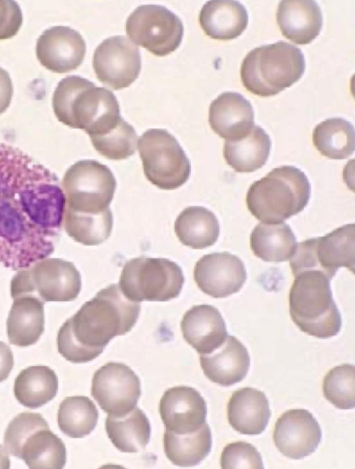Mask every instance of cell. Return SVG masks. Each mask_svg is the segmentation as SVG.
<instances>
[{"mask_svg":"<svg viewBox=\"0 0 355 469\" xmlns=\"http://www.w3.org/2000/svg\"><path fill=\"white\" fill-rule=\"evenodd\" d=\"M65 205L54 173L19 149L0 144V263L17 271L48 258Z\"/></svg>","mask_w":355,"mask_h":469,"instance_id":"1","label":"cell"},{"mask_svg":"<svg viewBox=\"0 0 355 469\" xmlns=\"http://www.w3.org/2000/svg\"><path fill=\"white\" fill-rule=\"evenodd\" d=\"M140 309V304L126 298L118 284L107 286L60 328L57 336L59 353L74 363L95 359L114 337L132 329Z\"/></svg>","mask_w":355,"mask_h":469,"instance_id":"2","label":"cell"},{"mask_svg":"<svg viewBox=\"0 0 355 469\" xmlns=\"http://www.w3.org/2000/svg\"><path fill=\"white\" fill-rule=\"evenodd\" d=\"M52 106L60 122L84 130L90 139L109 133L123 119L118 101L110 90L76 75L58 83Z\"/></svg>","mask_w":355,"mask_h":469,"instance_id":"3","label":"cell"},{"mask_svg":"<svg viewBox=\"0 0 355 469\" xmlns=\"http://www.w3.org/2000/svg\"><path fill=\"white\" fill-rule=\"evenodd\" d=\"M310 194L311 186L305 174L294 166L283 165L250 186L246 204L261 222L277 224L303 211Z\"/></svg>","mask_w":355,"mask_h":469,"instance_id":"4","label":"cell"},{"mask_svg":"<svg viewBox=\"0 0 355 469\" xmlns=\"http://www.w3.org/2000/svg\"><path fill=\"white\" fill-rule=\"evenodd\" d=\"M294 277L288 297L293 322L302 331L318 338L336 336L342 318L333 299L331 279L318 270L304 271Z\"/></svg>","mask_w":355,"mask_h":469,"instance_id":"5","label":"cell"},{"mask_svg":"<svg viewBox=\"0 0 355 469\" xmlns=\"http://www.w3.org/2000/svg\"><path fill=\"white\" fill-rule=\"evenodd\" d=\"M305 70L302 50L284 41L251 50L241 66L244 87L261 97L279 94L297 82Z\"/></svg>","mask_w":355,"mask_h":469,"instance_id":"6","label":"cell"},{"mask_svg":"<svg viewBox=\"0 0 355 469\" xmlns=\"http://www.w3.org/2000/svg\"><path fill=\"white\" fill-rule=\"evenodd\" d=\"M4 447L11 455L22 459L30 468H63L66 447L40 413L24 412L8 424Z\"/></svg>","mask_w":355,"mask_h":469,"instance_id":"7","label":"cell"},{"mask_svg":"<svg viewBox=\"0 0 355 469\" xmlns=\"http://www.w3.org/2000/svg\"><path fill=\"white\" fill-rule=\"evenodd\" d=\"M184 281L182 270L175 262L141 256L123 265L119 287L132 302H166L180 295Z\"/></svg>","mask_w":355,"mask_h":469,"instance_id":"8","label":"cell"},{"mask_svg":"<svg viewBox=\"0 0 355 469\" xmlns=\"http://www.w3.org/2000/svg\"><path fill=\"white\" fill-rule=\"evenodd\" d=\"M116 188L110 169L94 160H82L65 172L62 188L65 211L86 215H98L109 211Z\"/></svg>","mask_w":355,"mask_h":469,"instance_id":"9","label":"cell"},{"mask_svg":"<svg viewBox=\"0 0 355 469\" xmlns=\"http://www.w3.org/2000/svg\"><path fill=\"white\" fill-rule=\"evenodd\" d=\"M81 289L80 272L71 262L46 258L18 270L10 281L12 299L30 295L46 302H71Z\"/></svg>","mask_w":355,"mask_h":469,"instance_id":"10","label":"cell"},{"mask_svg":"<svg viewBox=\"0 0 355 469\" xmlns=\"http://www.w3.org/2000/svg\"><path fill=\"white\" fill-rule=\"evenodd\" d=\"M144 174L162 190H174L184 184L191 174V164L177 139L162 129L145 131L138 140Z\"/></svg>","mask_w":355,"mask_h":469,"instance_id":"11","label":"cell"},{"mask_svg":"<svg viewBox=\"0 0 355 469\" xmlns=\"http://www.w3.org/2000/svg\"><path fill=\"white\" fill-rule=\"evenodd\" d=\"M354 224L338 227L322 237L297 243L290 258L293 276L308 270L323 272L330 279L340 267L354 272L355 248Z\"/></svg>","mask_w":355,"mask_h":469,"instance_id":"12","label":"cell"},{"mask_svg":"<svg viewBox=\"0 0 355 469\" xmlns=\"http://www.w3.org/2000/svg\"><path fill=\"white\" fill-rule=\"evenodd\" d=\"M125 30L134 43L158 56L177 49L184 34L181 19L166 7L156 4L137 7L128 17Z\"/></svg>","mask_w":355,"mask_h":469,"instance_id":"13","label":"cell"},{"mask_svg":"<svg viewBox=\"0 0 355 469\" xmlns=\"http://www.w3.org/2000/svg\"><path fill=\"white\" fill-rule=\"evenodd\" d=\"M141 393L139 377L123 363L109 362L94 375L91 394L110 415L120 416L130 412L136 407Z\"/></svg>","mask_w":355,"mask_h":469,"instance_id":"14","label":"cell"},{"mask_svg":"<svg viewBox=\"0 0 355 469\" xmlns=\"http://www.w3.org/2000/svg\"><path fill=\"white\" fill-rule=\"evenodd\" d=\"M92 65L97 79L114 90L128 87L139 76V48L124 35L104 40L95 49Z\"/></svg>","mask_w":355,"mask_h":469,"instance_id":"15","label":"cell"},{"mask_svg":"<svg viewBox=\"0 0 355 469\" xmlns=\"http://www.w3.org/2000/svg\"><path fill=\"white\" fill-rule=\"evenodd\" d=\"M193 277L205 294L223 298L239 292L247 279L243 261L229 252L204 255L196 263Z\"/></svg>","mask_w":355,"mask_h":469,"instance_id":"16","label":"cell"},{"mask_svg":"<svg viewBox=\"0 0 355 469\" xmlns=\"http://www.w3.org/2000/svg\"><path fill=\"white\" fill-rule=\"evenodd\" d=\"M321 438L320 425L306 409L288 410L275 425L274 443L282 454L291 459H302L314 452Z\"/></svg>","mask_w":355,"mask_h":469,"instance_id":"17","label":"cell"},{"mask_svg":"<svg viewBox=\"0 0 355 469\" xmlns=\"http://www.w3.org/2000/svg\"><path fill=\"white\" fill-rule=\"evenodd\" d=\"M85 53L83 38L69 26H52L37 40V58L45 68L55 73L76 69L83 63Z\"/></svg>","mask_w":355,"mask_h":469,"instance_id":"18","label":"cell"},{"mask_svg":"<svg viewBox=\"0 0 355 469\" xmlns=\"http://www.w3.org/2000/svg\"><path fill=\"white\" fill-rule=\"evenodd\" d=\"M159 411L166 429L176 434L193 433L206 422V402L191 387L167 389L160 400Z\"/></svg>","mask_w":355,"mask_h":469,"instance_id":"19","label":"cell"},{"mask_svg":"<svg viewBox=\"0 0 355 469\" xmlns=\"http://www.w3.org/2000/svg\"><path fill=\"white\" fill-rule=\"evenodd\" d=\"M209 123L220 138L237 140L246 135L254 125V110L240 93L225 92L211 103Z\"/></svg>","mask_w":355,"mask_h":469,"instance_id":"20","label":"cell"},{"mask_svg":"<svg viewBox=\"0 0 355 469\" xmlns=\"http://www.w3.org/2000/svg\"><path fill=\"white\" fill-rule=\"evenodd\" d=\"M200 365L212 382L230 386L247 375L250 355L244 345L234 336H227L223 344L209 354H200Z\"/></svg>","mask_w":355,"mask_h":469,"instance_id":"21","label":"cell"},{"mask_svg":"<svg viewBox=\"0 0 355 469\" xmlns=\"http://www.w3.org/2000/svg\"><path fill=\"white\" fill-rule=\"evenodd\" d=\"M184 340L200 354L212 352L228 336L219 311L209 304L196 305L188 310L181 322Z\"/></svg>","mask_w":355,"mask_h":469,"instance_id":"22","label":"cell"},{"mask_svg":"<svg viewBox=\"0 0 355 469\" xmlns=\"http://www.w3.org/2000/svg\"><path fill=\"white\" fill-rule=\"evenodd\" d=\"M277 22L287 39L297 44H306L320 34L323 19L315 1L285 0L278 5Z\"/></svg>","mask_w":355,"mask_h":469,"instance_id":"23","label":"cell"},{"mask_svg":"<svg viewBox=\"0 0 355 469\" xmlns=\"http://www.w3.org/2000/svg\"><path fill=\"white\" fill-rule=\"evenodd\" d=\"M227 411L230 425L244 435L261 434L270 417V404L265 393L250 387L241 388L232 394Z\"/></svg>","mask_w":355,"mask_h":469,"instance_id":"24","label":"cell"},{"mask_svg":"<svg viewBox=\"0 0 355 469\" xmlns=\"http://www.w3.org/2000/svg\"><path fill=\"white\" fill-rule=\"evenodd\" d=\"M199 22L204 32L219 40H233L245 30L248 14L238 1L212 0L205 3L199 14Z\"/></svg>","mask_w":355,"mask_h":469,"instance_id":"25","label":"cell"},{"mask_svg":"<svg viewBox=\"0 0 355 469\" xmlns=\"http://www.w3.org/2000/svg\"><path fill=\"white\" fill-rule=\"evenodd\" d=\"M13 299L6 322L9 343L18 347L34 345L44 330V302L30 295Z\"/></svg>","mask_w":355,"mask_h":469,"instance_id":"26","label":"cell"},{"mask_svg":"<svg viewBox=\"0 0 355 469\" xmlns=\"http://www.w3.org/2000/svg\"><path fill=\"white\" fill-rule=\"evenodd\" d=\"M271 141L259 126L254 125L244 137L225 140L223 156L226 163L237 172H252L263 166L270 155Z\"/></svg>","mask_w":355,"mask_h":469,"instance_id":"27","label":"cell"},{"mask_svg":"<svg viewBox=\"0 0 355 469\" xmlns=\"http://www.w3.org/2000/svg\"><path fill=\"white\" fill-rule=\"evenodd\" d=\"M178 240L192 249H204L218 240L220 226L213 212L202 206H189L178 216L174 225Z\"/></svg>","mask_w":355,"mask_h":469,"instance_id":"28","label":"cell"},{"mask_svg":"<svg viewBox=\"0 0 355 469\" xmlns=\"http://www.w3.org/2000/svg\"><path fill=\"white\" fill-rule=\"evenodd\" d=\"M105 426L112 444L123 452L144 450L150 439L149 420L144 411L137 406L123 415L109 414Z\"/></svg>","mask_w":355,"mask_h":469,"instance_id":"29","label":"cell"},{"mask_svg":"<svg viewBox=\"0 0 355 469\" xmlns=\"http://www.w3.org/2000/svg\"><path fill=\"white\" fill-rule=\"evenodd\" d=\"M297 245L296 237L285 222H260L250 235V247L254 254L266 262L290 260Z\"/></svg>","mask_w":355,"mask_h":469,"instance_id":"30","label":"cell"},{"mask_svg":"<svg viewBox=\"0 0 355 469\" xmlns=\"http://www.w3.org/2000/svg\"><path fill=\"white\" fill-rule=\"evenodd\" d=\"M58 390V379L55 371L45 365L29 366L21 370L13 388L17 400L33 409L52 400Z\"/></svg>","mask_w":355,"mask_h":469,"instance_id":"31","label":"cell"},{"mask_svg":"<svg viewBox=\"0 0 355 469\" xmlns=\"http://www.w3.org/2000/svg\"><path fill=\"white\" fill-rule=\"evenodd\" d=\"M164 449L166 457L174 465L192 467L199 464L211 451L212 437L205 422L197 431L187 434H176L166 429Z\"/></svg>","mask_w":355,"mask_h":469,"instance_id":"32","label":"cell"},{"mask_svg":"<svg viewBox=\"0 0 355 469\" xmlns=\"http://www.w3.org/2000/svg\"><path fill=\"white\" fill-rule=\"evenodd\" d=\"M313 142L322 155L331 159H345L354 151V126L343 118L327 119L314 128Z\"/></svg>","mask_w":355,"mask_h":469,"instance_id":"33","label":"cell"},{"mask_svg":"<svg viewBox=\"0 0 355 469\" xmlns=\"http://www.w3.org/2000/svg\"><path fill=\"white\" fill-rule=\"evenodd\" d=\"M98 418L96 405L86 396L66 397L60 403L58 411L60 429L73 438L89 435L96 427Z\"/></svg>","mask_w":355,"mask_h":469,"instance_id":"34","label":"cell"},{"mask_svg":"<svg viewBox=\"0 0 355 469\" xmlns=\"http://www.w3.org/2000/svg\"><path fill=\"white\" fill-rule=\"evenodd\" d=\"M64 229L75 241L84 245H98L110 236L113 226L111 210L98 215H79L64 211Z\"/></svg>","mask_w":355,"mask_h":469,"instance_id":"35","label":"cell"},{"mask_svg":"<svg viewBox=\"0 0 355 469\" xmlns=\"http://www.w3.org/2000/svg\"><path fill=\"white\" fill-rule=\"evenodd\" d=\"M323 395L340 409H352L355 406L354 365L342 364L331 369L324 377Z\"/></svg>","mask_w":355,"mask_h":469,"instance_id":"36","label":"cell"},{"mask_svg":"<svg viewBox=\"0 0 355 469\" xmlns=\"http://www.w3.org/2000/svg\"><path fill=\"white\" fill-rule=\"evenodd\" d=\"M138 135L132 126L123 119L109 133L91 138L94 149L102 156L111 160L126 159L137 150Z\"/></svg>","mask_w":355,"mask_h":469,"instance_id":"37","label":"cell"},{"mask_svg":"<svg viewBox=\"0 0 355 469\" xmlns=\"http://www.w3.org/2000/svg\"><path fill=\"white\" fill-rule=\"evenodd\" d=\"M222 468H263L260 453L252 444L237 441L227 444L221 453Z\"/></svg>","mask_w":355,"mask_h":469,"instance_id":"38","label":"cell"},{"mask_svg":"<svg viewBox=\"0 0 355 469\" xmlns=\"http://www.w3.org/2000/svg\"><path fill=\"white\" fill-rule=\"evenodd\" d=\"M23 22L19 4L15 1L0 0V40L17 35Z\"/></svg>","mask_w":355,"mask_h":469,"instance_id":"39","label":"cell"},{"mask_svg":"<svg viewBox=\"0 0 355 469\" xmlns=\"http://www.w3.org/2000/svg\"><path fill=\"white\" fill-rule=\"evenodd\" d=\"M13 94V85L10 74L0 67V115L9 107Z\"/></svg>","mask_w":355,"mask_h":469,"instance_id":"40","label":"cell"},{"mask_svg":"<svg viewBox=\"0 0 355 469\" xmlns=\"http://www.w3.org/2000/svg\"><path fill=\"white\" fill-rule=\"evenodd\" d=\"M13 365V354L10 347L0 341V383L8 377Z\"/></svg>","mask_w":355,"mask_h":469,"instance_id":"41","label":"cell"},{"mask_svg":"<svg viewBox=\"0 0 355 469\" xmlns=\"http://www.w3.org/2000/svg\"><path fill=\"white\" fill-rule=\"evenodd\" d=\"M10 461L5 447L0 444V468H9Z\"/></svg>","mask_w":355,"mask_h":469,"instance_id":"42","label":"cell"}]
</instances>
